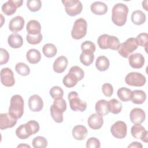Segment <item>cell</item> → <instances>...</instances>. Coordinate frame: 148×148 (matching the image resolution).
Segmentation results:
<instances>
[{"instance_id": "obj_1", "label": "cell", "mask_w": 148, "mask_h": 148, "mask_svg": "<svg viewBox=\"0 0 148 148\" xmlns=\"http://www.w3.org/2000/svg\"><path fill=\"white\" fill-rule=\"evenodd\" d=\"M128 13V6L121 3L114 5L112 11V20L113 23L119 27L124 25L127 19Z\"/></svg>"}, {"instance_id": "obj_2", "label": "cell", "mask_w": 148, "mask_h": 148, "mask_svg": "<svg viewBox=\"0 0 148 148\" xmlns=\"http://www.w3.org/2000/svg\"><path fill=\"white\" fill-rule=\"evenodd\" d=\"M24 100L23 97L18 94L12 97L8 113L15 119L21 118L24 113Z\"/></svg>"}, {"instance_id": "obj_3", "label": "cell", "mask_w": 148, "mask_h": 148, "mask_svg": "<svg viewBox=\"0 0 148 148\" xmlns=\"http://www.w3.org/2000/svg\"><path fill=\"white\" fill-rule=\"evenodd\" d=\"M97 43L102 49H110L113 50H117L120 45V40L117 37L108 34L100 35L97 39Z\"/></svg>"}, {"instance_id": "obj_4", "label": "cell", "mask_w": 148, "mask_h": 148, "mask_svg": "<svg viewBox=\"0 0 148 148\" xmlns=\"http://www.w3.org/2000/svg\"><path fill=\"white\" fill-rule=\"evenodd\" d=\"M87 23L83 18L77 19L73 24L71 31L72 37L76 40L82 39L87 34Z\"/></svg>"}, {"instance_id": "obj_5", "label": "cell", "mask_w": 148, "mask_h": 148, "mask_svg": "<svg viewBox=\"0 0 148 148\" xmlns=\"http://www.w3.org/2000/svg\"><path fill=\"white\" fill-rule=\"evenodd\" d=\"M138 44L136 39L130 38L124 43L120 44L119 49V54L124 58H128L130 55L138 48Z\"/></svg>"}, {"instance_id": "obj_6", "label": "cell", "mask_w": 148, "mask_h": 148, "mask_svg": "<svg viewBox=\"0 0 148 148\" xmlns=\"http://www.w3.org/2000/svg\"><path fill=\"white\" fill-rule=\"evenodd\" d=\"M62 2L65 6L66 13L70 16H75L82 11L83 5L80 1L63 0Z\"/></svg>"}, {"instance_id": "obj_7", "label": "cell", "mask_w": 148, "mask_h": 148, "mask_svg": "<svg viewBox=\"0 0 148 148\" xmlns=\"http://www.w3.org/2000/svg\"><path fill=\"white\" fill-rule=\"evenodd\" d=\"M68 98L69 101L71 109L75 111L84 112L87 108V103L82 101L78 96V94L76 91H71L68 94Z\"/></svg>"}, {"instance_id": "obj_8", "label": "cell", "mask_w": 148, "mask_h": 148, "mask_svg": "<svg viewBox=\"0 0 148 148\" xmlns=\"http://www.w3.org/2000/svg\"><path fill=\"white\" fill-rule=\"evenodd\" d=\"M125 82L127 84L131 86L142 87L145 84L146 79L142 73L132 72L127 74L125 77Z\"/></svg>"}, {"instance_id": "obj_9", "label": "cell", "mask_w": 148, "mask_h": 148, "mask_svg": "<svg viewBox=\"0 0 148 148\" xmlns=\"http://www.w3.org/2000/svg\"><path fill=\"white\" fill-rule=\"evenodd\" d=\"M110 132L112 135L116 138H124L127 132V124L123 121H117L112 125Z\"/></svg>"}, {"instance_id": "obj_10", "label": "cell", "mask_w": 148, "mask_h": 148, "mask_svg": "<svg viewBox=\"0 0 148 148\" xmlns=\"http://www.w3.org/2000/svg\"><path fill=\"white\" fill-rule=\"evenodd\" d=\"M1 82L6 87H12L14 84L15 79L11 69L4 68L1 70Z\"/></svg>"}, {"instance_id": "obj_11", "label": "cell", "mask_w": 148, "mask_h": 148, "mask_svg": "<svg viewBox=\"0 0 148 148\" xmlns=\"http://www.w3.org/2000/svg\"><path fill=\"white\" fill-rule=\"evenodd\" d=\"M23 3V1L22 0H9L2 5V11L5 14L11 16L16 12L17 8L21 6Z\"/></svg>"}, {"instance_id": "obj_12", "label": "cell", "mask_w": 148, "mask_h": 148, "mask_svg": "<svg viewBox=\"0 0 148 148\" xmlns=\"http://www.w3.org/2000/svg\"><path fill=\"white\" fill-rule=\"evenodd\" d=\"M132 136L135 139H140L142 141L147 143L148 132L140 124H135L131 129Z\"/></svg>"}, {"instance_id": "obj_13", "label": "cell", "mask_w": 148, "mask_h": 148, "mask_svg": "<svg viewBox=\"0 0 148 148\" xmlns=\"http://www.w3.org/2000/svg\"><path fill=\"white\" fill-rule=\"evenodd\" d=\"M130 118L131 121L134 124H141L145 120L146 114L141 108H134L130 112Z\"/></svg>"}, {"instance_id": "obj_14", "label": "cell", "mask_w": 148, "mask_h": 148, "mask_svg": "<svg viewBox=\"0 0 148 148\" xmlns=\"http://www.w3.org/2000/svg\"><path fill=\"white\" fill-rule=\"evenodd\" d=\"M17 123V120L11 116L9 113L0 114V128L2 130L13 127Z\"/></svg>"}, {"instance_id": "obj_15", "label": "cell", "mask_w": 148, "mask_h": 148, "mask_svg": "<svg viewBox=\"0 0 148 148\" xmlns=\"http://www.w3.org/2000/svg\"><path fill=\"white\" fill-rule=\"evenodd\" d=\"M28 106L31 111L34 112H40L43 107V102L39 95L34 94L29 98Z\"/></svg>"}, {"instance_id": "obj_16", "label": "cell", "mask_w": 148, "mask_h": 148, "mask_svg": "<svg viewBox=\"0 0 148 148\" xmlns=\"http://www.w3.org/2000/svg\"><path fill=\"white\" fill-rule=\"evenodd\" d=\"M128 62L132 68L140 69L143 67L145 64V58L142 54L135 53L130 55Z\"/></svg>"}, {"instance_id": "obj_17", "label": "cell", "mask_w": 148, "mask_h": 148, "mask_svg": "<svg viewBox=\"0 0 148 148\" xmlns=\"http://www.w3.org/2000/svg\"><path fill=\"white\" fill-rule=\"evenodd\" d=\"M88 126L92 130L101 128L103 124V119L102 115L98 113H93L90 116L87 120Z\"/></svg>"}, {"instance_id": "obj_18", "label": "cell", "mask_w": 148, "mask_h": 148, "mask_svg": "<svg viewBox=\"0 0 148 148\" xmlns=\"http://www.w3.org/2000/svg\"><path fill=\"white\" fill-rule=\"evenodd\" d=\"M24 25V19L20 16H17L12 18L9 22V28L13 32L22 30Z\"/></svg>"}, {"instance_id": "obj_19", "label": "cell", "mask_w": 148, "mask_h": 148, "mask_svg": "<svg viewBox=\"0 0 148 148\" xmlns=\"http://www.w3.org/2000/svg\"><path fill=\"white\" fill-rule=\"evenodd\" d=\"M68 59L65 56L58 57L53 63V70L56 73H61L65 71L68 66Z\"/></svg>"}, {"instance_id": "obj_20", "label": "cell", "mask_w": 148, "mask_h": 148, "mask_svg": "<svg viewBox=\"0 0 148 148\" xmlns=\"http://www.w3.org/2000/svg\"><path fill=\"white\" fill-rule=\"evenodd\" d=\"M72 136L77 140H82L86 138L88 131L86 127L82 125H77L72 130Z\"/></svg>"}, {"instance_id": "obj_21", "label": "cell", "mask_w": 148, "mask_h": 148, "mask_svg": "<svg viewBox=\"0 0 148 148\" xmlns=\"http://www.w3.org/2000/svg\"><path fill=\"white\" fill-rule=\"evenodd\" d=\"M91 11L97 15H103L108 12V6L100 1L94 2L91 5Z\"/></svg>"}, {"instance_id": "obj_22", "label": "cell", "mask_w": 148, "mask_h": 148, "mask_svg": "<svg viewBox=\"0 0 148 148\" xmlns=\"http://www.w3.org/2000/svg\"><path fill=\"white\" fill-rule=\"evenodd\" d=\"M8 43L10 47L17 49L22 46L23 44V39L20 34L13 33L9 36Z\"/></svg>"}, {"instance_id": "obj_23", "label": "cell", "mask_w": 148, "mask_h": 148, "mask_svg": "<svg viewBox=\"0 0 148 148\" xmlns=\"http://www.w3.org/2000/svg\"><path fill=\"white\" fill-rule=\"evenodd\" d=\"M26 29L28 34L33 35H37L41 33V25L37 20H31L27 24Z\"/></svg>"}, {"instance_id": "obj_24", "label": "cell", "mask_w": 148, "mask_h": 148, "mask_svg": "<svg viewBox=\"0 0 148 148\" xmlns=\"http://www.w3.org/2000/svg\"><path fill=\"white\" fill-rule=\"evenodd\" d=\"M26 58L30 64H36L41 60V54L39 50L35 49H31L27 52Z\"/></svg>"}, {"instance_id": "obj_25", "label": "cell", "mask_w": 148, "mask_h": 148, "mask_svg": "<svg viewBox=\"0 0 148 148\" xmlns=\"http://www.w3.org/2000/svg\"><path fill=\"white\" fill-rule=\"evenodd\" d=\"M79 81L78 77L74 73L69 71L68 73L64 76L62 80L64 85L68 88L73 87L77 84Z\"/></svg>"}, {"instance_id": "obj_26", "label": "cell", "mask_w": 148, "mask_h": 148, "mask_svg": "<svg viewBox=\"0 0 148 148\" xmlns=\"http://www.w3.org/2000/svg\"><path fill=\"white\" fill-rule=\"evenodd\" d=\"M95 109L97 113L105 116L109 113L108 101L105 99H100L95 103Z\"/></svg>"}, {"instance_id": "obj_27", "label": "cell", "mask_w": 148, "mask_h": 148, "mask_svg": "<svg viewBox=\"0 0 148 148\" xmlns=\"http://www.w3.org/2000/svg\"><path fill=\"white\" fill-rule=\"evenodd\" d=\"M146 99V93L140 90H135L132 91L131 100L134 103L142 104Z\"/></svg>"}, {"instance_id": "obj_28", "label": "cell", "mask_w": 148, "mask_h": 148, "mask_svg": "<svg viewBox=\"0 0 148 148\" xmlns=\"http://www.w3.org/2000/svg\"><path fill=\"white\" fill-rule=\"evenodd\" d=\"M132 22L136 25H139L143 24L146 21V15L141 10H137L133 12L131 14Z\"/></svg>"}, {"instance_id": "obj_29", "label": "cell", "mask_w": 148, "mask_h": 148, "mask_svg": "<svg viewBox=\"0 0 148 148\" xmlns=\"http://www.w3.org/2000/svg\"><path fill=\"white\" fill-rule=\"evenodd\" d=\"M50 114L53 119V120L58 123H62L63 121V112L62 110L54 105H53L50 106Z\"/></svg>"}, {"instance_id": "obj_30", "label": "cell", "mask_w": 148, "mask_h": 148, "mask_svg": "<svg viewBox=\"0 0 148 148\" xmlns=\"http://www.w3.org/2000/svg\"><path fill=\"white\" fill-rule=\"evenodd\" d=\"M110 62L109 59L103 56L98 57L95 61V66L99 71H105L109 67Z\"/></svg>"}, {"instance_id": "obj_31", "label": "cell", "mask_w": 148, "mask_h": 148, "mask_svg": "<svg viewBox=\"0 0 148 148\" xmlns=\"http://www.w3.org/2000/svg\"><path fill=\"white\" fill-rule=\"evenodd\" d=\"M79 58L80 62L84 65L89 66L93 62L94 59V53L90 51H82Z\"/></svg>"}, {"instance_id": "obj_32", "label": "cell", "mask_w": 148, "mask_h": 148, "mask_svg": "<svg viewBox=\"0 0 148 148\" xmlns=\"http://www.w3.org/2000/svg\"><path fill=\"white\" fill-rule=\"evenodd\" d=\"M109 112L113 114H118L121 112L122 103L116 99H112L108 101Z\"/></svg>"}, {"instance_id": "obj_33", "label": "cell", "mask_w": 148, "mask_h": 148, "mask_svg": "<svg viewBox=\"0 0 148 148\" xmlns=\"http://www.w3.org/2000/svg\"><path fill=\"white\" fill-rule=\"evenodd\" d=\"M117 94L121 101L127 102L131 99L132 91L128 88L121 87L117 90Z\"/></svg>"}, {"instance_id": "obj_34", "label": "cell", "mask_w": 148, "mask_h": 148, "mask_svg": "<svg viewBox=\"0 0 148 148\" xmlns=\"http://www.w3.org/2000/svg\"><path fill=\"white\" fill-rule=\"evenodd\" d=\"M42 51L43 54L48 58H51L54 57L57 52V49L56 46L52 43L45 44L43 48Z\"/></svg>"}, {"instance_id": "obj_35", "label": "cell", "mask_w": 148, "mask_h": 148, "mask_svg": "<svg viewBox=\"0 0 148 148\" xmlns=\"http://www.w3.org/2000/svg\"><path fill=\"white\" fill-rule=\"evenodd\" d=\"M26 130L29 136L37 133L40 128L39 123L35 120H30L25 124Z\"/></svg>"}, {"instance_id": "obj_36", "label": "cell", "mask_w": 148, "mask_h": 148, "mask_svg": "<svg viewBox=\"0 0 148 148\" xmlns=\"http://www.w3.org/2000/svg\"><path fill=\"white\" fill-rule=\"evenodd\" d=\"M16 72L21 76H27L30 73L29 67L23 62H18L15 66Z\"/></svg>"}, {"instance_id": "obj_37", "label": "cell", "mask_w": 148, "mask_h": 148, "mask_svg": "<svg viewBox=\"0 0 148 148\" xmlns=\"http://www.w3.org/2000/svg\"><path fill=\"white\" fill-rule=\"evenodd\" d=\"M32 144L34 148H45L47 146V140L43 136H38L32 140Z\"/></svg>"}, {"instance_id": "obj_38", "label": "cell", "mask_w": 148, "mask_h": 148, "mask_svg": "<svg viewBox=\"0 0 148 148\" xmlns=\"http://www.w3.org/2000/svg\"><path fill=\"white\" fill-rule=\"evenodd\" d=\"M50 95L54 100L62 98L64 95L63 90L58 86H53L51 87L49 91Z\"/></svg>"}, {"instance_id": "obj_39", "label": "cell", "mask_w": 148, "mask_h": 148, "mask_svg": "<svg viewBox=\"0 0 148 148\" xmlns=\"http://www.w3.org/2000/svg\"><path fill=\"white\" fill-rule=\"evenodd\" d=\"M27 6L30 11L35 12L40 9L42 2L40 0H28L27 1Z\"/></svg>"}, {"instance_id": "obj_40", "label": "cell", "mask_w": 148, "mask_h": 148, "mask_svg": "<svg viewBox=\"0 0 148 148\" xmlns=\"http://www.w3.org/2000/svg\"><path fill=\"white\" fill-rule=\"evenodd\" d=\"M16 136L21 139H26L30 136L26 130L25 124H21L17 128L16 130Z\"/></svg>"}, {"instance_id": "obj_41", "label": "cell", "mask_w": 148, "mask_h": 148, "mask_svg": "<svg viewBox=\"0 0 148 148\" xmlns=\"http://www.w3.org/2000/svg\"><path fill=\"white\" fill-rule=\"evenodd\" d=\"M42 35L41 33L37 35H29L27 34L26 36L27 41L31 45H37L40 43L42 40Z\"/></svg>"}, {"instance_id": "obj_42", "label": "cell", "mask_w": 148, "mask_h": 148, "mask_svg": "<svg viewBox=\"0 0 148 148\" xmlns=\"http://www.w3.org/2000/svg\"><path fill=\"white\" fill-rule=\"evenodd\" d=\"M136 39V43L138 45L145 47V49L146 50V47L147 45L148 42V35L147 33H141L139 34Z\"/></svg>"}, {"instance_id": "obj_43", "label": "cell", "mask_w": 148, "mask_h": 148, "mask_svg": "<svg viewBox=\"0 0 148 148\" xmlns=\"http://www.w3.org/2000/svg\"><path fill=\"white\" fill-rule=\"evenodd\" d=\"M81 49L82 51H90L94 53L95 51V44L90 40H86L81 45Z\"/></svg>"}, {"instance_id": "obj_44", "label": "cell", "mask_w": 148, "mask_h": 148, "mask_svg": "<svg viewBox=\"0 0 148 148\" xmlns=\"http://www.w3.org/2000/svg\"><path fill=\"white\" fill-rule=\"evenodd\" d=\"M101 143L99 140L94 137L90 138L86 142L87 148H99Z\"/></svg>"}, {"instance_id": "obj_45", "label": "cell", "mask_w": 148, "mask_h": 148, "mask_svg": "<svg viewBox=\"0 0 148 148\" xmlns=\"http://www.w3.org/2000/svg\"><path fill=\"white\" fill-rule=\"evenodd\" d=\"M69 71L74 73L78 77L79 81L82 80L84 76V72L83 70L78 66H72Z\"/></svg>"}, {"instance_id": "obj_46", "label": "cell", "mask_w": 148, "mask_h": 148, "mask_svg": "<svg viewBox=\"0 0 148 148\" xmlns=\"http://www.w3.org/2000/svg\"><path fill=\"white\" fill-rule=\"evenodd\" d=\"M102 91L103 94L107 97H110L112 95L113 92V88L112 84L106 83L102 85Z\"/></svg>"}, {"instance_id": "obj_47", "label": "cell", "mask_w": 148, "mask_h": 148, "mask_svg": "<svg viewBox=\"0 0 148 148\" xmlns=\"http://www.w3.org/2000/svg\"><path fill=\"white\" fill-rule=\"evenodd\" d=\"M0 64L3 65L6 64L9 59V54L6 50L3 48L0 49Z\"/></svg>"}, {"instance_id": "obj_48", "label": "cell", "mask_w": 148, "mask_h": 148, "mask_svg": "<svg viewBox=\"0 0 148 148\" xmlns=\"http://www.w3.org/2000/svg\"><path fill=\"white\" fill-rule=\"evenodd\" d=\"M53 104L60 108L63 112H64L66 109V103L62 98L54 100L53 102Z\"/></svg>"}, {"instance_id": "obj_49", "label": "cell", "mask_w": 148, "mask_h": 148, "mask_svg": "<svg viewBox=\"0 0 148 148\" xmlns=\"http://www.w3.org/2000/svg\"><path fill=\"white\" fill-rule=\"evenodd\" d=\"M128 148L130 147H133V148H142L143 147V146L142 145L138 142H134L132 143H131L128 146Z\"/></svg>"}, {"instance_id": "obj_50", "label": "cell", "mask_w": 148, "mask_h": 148, "mask_svg": "<svg viewBox=\"0 0 148 148\" xmlns=\"http://www.w3.org/2000/svg\"><path fill=\"white\" fill-rule=\"evenodd\" d=\"M147 1H143V2H142V6L146 11H147V10H148L147 7Z\"/></svg>"}, {"instance_id": "obj_51", "label": "cell", "mask_w": 148, "mask_h": 148, "mask_svg": "<svg viewBox=\"0 0 148 148\" xmlns=\"http://www.w3.org/2000/svg\"><path fill=\"white\" fill-rule=\"evenodd\" d=\"M29 147L30 148V146L28 145H24V144H20L17 146V147Z\"/></svg>"}]
</instances>
